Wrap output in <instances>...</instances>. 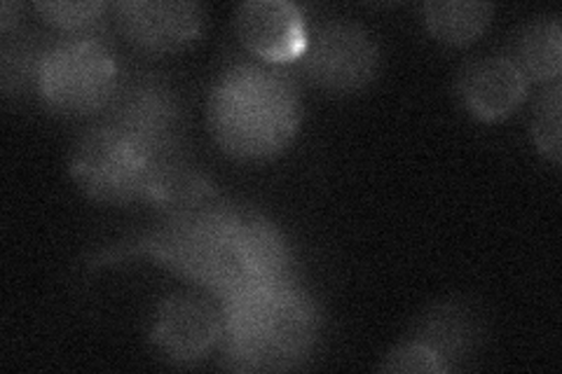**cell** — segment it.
I'll return each instance as SVG.
<instances>
[{"label": "cell", "mask_w": 562, "mask_h": 374, "mask_svg": "<svg viewBox=\"0 0 562 374\" xmlns=\"http://www.w3.org/2000/svg\"><path fill=\"white\" fill-rule=\"evenodd\" d=\"M33 8L49 26L76 38H92V33L105 24V12H109L103 0H45Z\"/></svg>", "instance_id": "18"}, {"label": "cell", "mask_w": 562, "mask_h": 374, "mask_svg": "<svg viewBox=\"0 0 562 374\" xmlns=\"http://www.w3.org/2000/svg\"><path fill=\"white\" fill-rule=\"evenodd\" d=\"M153 159L125 134L94 124L70 150V178L87 194L101 204L146 202L153 175Z\"/></svg>", "instance_id": "5"}, {"label": "cell", "mask_w": 562, "mask_h": 374, "mask_svg": "<svg viewBox=\"0 0 562 374\" xmlns=\"http://www.w3.org/2000/svg\"><path fill=\"white\" fill-rule=\"evenodd\" d=\"M146 202L162 208L169 216H181V213L218 204V194L216 188L209 183V178L195 167H190L181 155L155 162Z\"/></svg>", "instance_id": "13"}, {"label": "cell", "mask_w": 562, "mask_h": 374, "mask_svg": "<svg viewBox=\"0 0 562 374\" xmlns=\"http://www.w3.org/2000/svg\"><path fill=\"white\" fill-rule=\"evenodd\" d=\"M209 127L225 155L262 162L284 152L303 120L295 84L277 68L235 64L209 94Z\"/></svg>", "instance_id": "2"}, {"label": "cell", "mask_w": 562, "mask_h": 374, "mask_svg": "<svg viewBox=\"0 0 562 374\" xmlns=\"http://www.w3.org/2000/svg\"><path fill=\"white\" fill-rule=\"evenodd\" d=\"M223 363L237 372L301 367L319 340V309L286 281H249L218 299Z\"/></svg>", "instance_id": "1"}, {"label": "cell", "mask_w": 562, "mask_h": 374, "mask_svg": "<svg viewBox=\"0 0 562 374\" xmlns=\"http://www.w3.org/2000/svg\"><path fill=\"white\" fill-rule=\"evenodd\" d=\"M562 84L553 82L547 87L537 101L532 117V138L543 157H549L553 165L562 159Z\"/></svg>", "instance_id": "19"}, {"label": "cell", "mask_w": 562, "mask_h": 374, "mask_svg": "<svg viewBox=\"0 0 562 374\" xmlns=\"http://www.w3.org/2000/svg\"><path fill=\"white\" fill-rule=\"evenodd\" d=\"M479 324L471 311L457 302H446V305H436L422 318L413 340L427 344L448 372L469 359L479 344Z\"/></svg>", "instance_id": "14"}, {"label": "cell", "mask_w": 562, "mask_h": 374, "mask_svg": "<svg viewBox=\"0 0 562 374\" xmlns=\"http://www.w3.org/2000/svg\"><path fill=\"white\" fill-rule=\"evenodd\" d=\"M235 213V208L218 202L181 216H169L160 229L130 243H117L115 251H103L94 264L144 256L223 299L254 281L246 274L233 243Z\"/></svg>", "instance_id": "3"}, {"label": "cell", "mask_w": 562, "mask_h": 374, "mask_svg": "<svg viewBox=\"0 0 562 374\" xmlns=\"http://www.w3.org/2000/svg\"><path fill=\"white\" fill-rule=\"evenodd\" d=\"M241 45L266 64L297 61L307 49L310 31L303 10L289 0H249L235 12Z\"/></svg>", "instance_id": "10"}, {"label": "cell", "mask_w": 562, "mask_h": 374, "mask_svg": "<svg viewBox=\"0 0 562 374\" xmlns=\"http://www.w3.org/2000/svg\"><path fill=\"white\" fill-rule=\"evenodd\" d=\"M527 78L506 55H490L471 61L457 82L464 109L483 122L512 115L527 97Z\"/></svg>", "instance_id": "11"}, {"label": "cell", "mask_w": 562, "mask_h": 374, "mask_svg": "<svg viewBox=\"0 0 562 374\" xmlns=\"http://www.w3.org/2000/svg\"><path fill=\"white\" fill-rule=\"evenodd\" d=\"M120 82L113 52L94 38L49 43L38 66V97L59 115L103 113Z\"/></svg>", "instance_id": "4"}, {"label": "cell", "mask_w": 562, "mask_h": 374, "mask_svg": "<svg viewBox=\"0 0 562 374\" xmlns=\"http://www.w3.org/2000/svg\"><path fill=\"white\" fill-rule=\"evenodd\" d=\"M221 307L204 297L176 293L160 302L150 328V344L176 365H195L221 344Z\"/></svg>", "instance_id": "8"}, {"label": "cell", "mask_w": 562, "mask_h": 374, "mask_svg": "<svg viewBox=\"0 0 562 374\" xmlns=\"http://www.w3.org/2000/svg\"><path fill=\"white\" fill-rule=\"evenodd\" d=\"M113 14L120 33L150 55L183 49L202 31V8L192 0H120Z\"/></svg>", "instance_id": "9"}, {"label": "cell", "mask_w": 562, "mask_h": 374, "mask_svg": "<svg viewBox=\"0 0 562 374\" xmlns=\"http://www.w3.org/2000/svg\"><path fill=\"white\" fill-rule=\"evenodd\" d=\"M20 16L22 5L12 3V0H3V3H0V31L8 35L16 24H20Z\"/></svg>", "instance_id": "21"}, {"label": "cell", "mask_w": 562, "mask_h": 374, "mask_svg": "<svg viewBox=\"0 0 562 374\" xmlns=\"http://www.w3.org/2000/svg\"><path fill=\"white\" fill-rule=\"evenodd\" d=\"M233 243L246 274L254 281H286L291 270L289 246L281 231L256 213H235Z\"/></svg>", "instance_id": "12"}, {"label": "cell", "mask_w": 562, "mask_h": 374, "mask_svg": "<svg viewBox=\"0 0 562 374\" xmlns=\"http://www.w3.org/2000/svg\"><path fill=\"white\" fill-rule=\"evenodd\" d=\"M380 372H425V374H441L446 372L441 359L417 340L403 342L394 351L384 355V361L378 367Z\"/></svg>", "instance_id": "20"}, {"label": "cell", "mask_w": 562, "mask_h": 374, "mask_svg": "<svg viewBox=\"0 0 562 374\" xmlns=\"http://www.w3.org/2000/svg\"><path fill=\"white\" fill-rule=\"evenodd\" d=\"M512 59L522 70L527 82H560L562 29L558 16H537L525 24L516 38Z\"/></svg>", "instance_id": "15"}, {"label": "cell", "mask_w": 562, "mask_h": 374, "mask_svg": "<svg viewBox=\"0 0 562 374\" xmlns=\"http://www.w3.org/2000/svg\"><path fill=\"white\" fill-rule=\"evenodd\" d=\"M495 5L483 0H429L425 24L436 41L446 45H469L487 29Z\"/></svg>", "instance_id": "16"}, {"label": "cell", "mask_w": 562, "mask_h": 374, "mask_svg": "<svg viewBox=\"0 0 562 374\" xmlns=\"http://www.w3.org/2000/svg\"><path fill=\"white\" fill-rule=\"evenodd\" d=\"M103 124L125 134L153 162L181 157V105L169 84L155 76L120 82L103 111Z\"/></svg>", "instance_id": "6"}, {"label": "cell", "mask_w": 562, "mask_h": 374, "mask_svg": "<svg viewBox=\"0 0 562 374\" xmlns=\"http://www.w3.org/2000/svg\"><path fill=\"white\" fill-rule=\"evenodd\" d=\"M47 45H38L33 38H20L3 45V55H0V84H3L8 99H20L29 89L38 92V66Z\"/></svg>", "instance_id": "17"}, {"label": "cell", "mask_w": 562, "mask_h": 374, "mask_svg": "<svg viewBox=\"0 0 562 374\" xmlns=\"http://www.w3.org/2000/svg\"><path fill=\"white\" fill-rule=\"evenodd\" d=\"M297 61L316 87L351 94L375 80L380 52L373 35L361 24L333 20L310 33L305 55Z\"/></svg>", "instance_id": "7"}]
</instances>
